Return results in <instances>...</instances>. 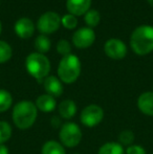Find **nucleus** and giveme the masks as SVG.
I'll return each instance as SVG.
<instances>
[{
    "label": "nucleus",
    "instance_id": "1",
    "mask_svg": "<svg viewBox=\"0 0 153 154\" xmlns=\"http://www.w3.org/2000/svg\"><path fill=\"white\" fill-rule=\"evenodd\" d=\"M38 109L35 103L27 100L20 101L13 109V122L20 130H26L35 124Z\"/></svg>",
    "mask_w": 153,
    "mask_h": 154
},
{
    "label": "nucleus",
    "instance_id": "2",
    "mask_svg": "<svg viewBox=\"0 0 153 154\" xmlns=\"http://www.w3.org/2000/svg\"><path fill=\"white\" fill-rule=\"evenodd\" d=\"M130 45L132 51L139 56L153 51V26L141 25L136 27L130 37Z\"/></svg>",
    "mask_w": 153,
    "mask_h": 154
},
{
    "label": "nucleus",
    "instance_id": "3",
    "mask_svg": "<svg viewBox=\"0 0 153 154\" xmlns=\"http://www.w3.org/2000/svg\"><path fill=\"white\" fill-rule=\"evenodd\" d=\"M81 73V62L77 56L67 55L61 59L58 66V75L61 82L72 84L76 82Z\"/></svg>",
    "mask_w": 153,
    "mask_h": 154
},
{
    "label": "nucleus",
    "instance_id": "4",
    "mask_svg": "<svg viewBox=\"0 0 153 154\" xmlns=\"http://www.w3.org/2000/svg\"><path fill=\"white\" fill-rule=\"evenodd\" d=\"M25 68L32 77L42 81L50 71V62L42 54L32 53L25 60Z\"/></svg>",
    "mask_w": 153,
    "mask_h": 154
},
{
    "label": "nucleus",
    "instance_id": "5",
    "mask_svg": "<svg viewBox=\"0 0 153 154\" xmlns=\"http://www.w3.org/2000/svg\"><path fill=\"white\" fill-rule=\"evenodd\" d=\"M59 137L61 144L68 148H74L80 144L82 140L81 128L76 123L68 122L62 125L59 132Z\"/></svg>",
    "mask_w": 153,
    "mask_h": 154
},
{
    "label": "nucleus",
    "instance_id": "6",
    "mask_svg": "<svg viewBox=\"0 0 153 154\" xmlns=\"http://www.w3.org/2000/svg\"><path fill=\"white\" fill-rule=\"evenodd\" d=\"M104 119V110L102 107L96 104L88 105L82 110L80 120L81 123L86 127H96L103 121Z\"/></svg>",
    "mask_w": 153,
    "mask_h": 154
},
{
    "label": "nucleus",
    "instance_id": "7",
    "mask_svg": "<svg viewBox=\"0 0 153 154\" xmlns=\"http://www.w3.org/2000/svg\"><path fill=\"white\" fill-rule=\"evenodd\" d=\"M61 25V17L55 12H46L41 15L37 22L38 31L42 35H49L57 32Z\"/></svg>",
    "mask_w": 153,
    "mask_h": 154
},
{
    "label": "nucleus",
    "instance_id": "8",
    "mask_svg": "<svg viewBox=\"0 0 153 154\" xmlns=\"http://www.w3.org/2000/svg\"><path fill=\"white\" fill-rule=\"evenodd\" d=\"M104 51L107 57L113 60H122L127 55V47L122 40L116 38L109 39L104 45Z\"/></svg>",
    "mask_w": 153,
    "mask_h": 154
},
{
    "label": "nucleus",
    "instance_id": "9",
    "mask_svg": "<svg viewBox=\"0 0 153 154\" xmlns=\"http://www.w3.org/2000/svg\"><path fill=\"white\" fill-rule=\"evenodd\" d=\"M94 40H96V34H94L93 29L90 27H82L77 32H75L74 36H72V42H74L75 46L81 49L91 46Z\"/></svg>",
    "mask_w": 153,
    "mask_h": 154
},
{
    "label": "nucleus",
    "instance_id": "10",
    "mask_svg": "<svg viewBox=\"0 0 153 154\" xmlns=\"http://www.w3.org/2000/svg\"><path fill=\"white\" fill-rule=\"evenodd\" d=\"M43 87H44L47 94L51 95L54 97H58L62 95L64 90L61 80L59 78L55 77V75H47L43 80Z\"/></svg>",
    "mask_w": 153,
    "mask_h": 154
},
{
    "label": "nucleus",
    "instance_id": "11",
    "mask_svg": "<svg viewBox=\"0 0 153 154\" xmlns=\"http://www.w3.org/2000/svg\"><path fill=\"white\" fill-rule=\"evenodd\" d=\"M15 32L21 39H27L33 36L35 32L34 22L29 18H20L15 23Z\"/></svg>",
    "mask_w": 153,
    "mask_h": 154
},
{
    "label": "nucleus",
    "instance_id": "12",
    "mask_svg": "<svg viewBox=\"0 0 153 154\" xmlns=\"http://www.w3.org/2000/svg\"><path fill=\"white\" fill-rule=\"evenodd\" d=\"M91 5V0H67L66 8L69 14L74 16H81L89 11Z\"/></svg>",
    "mask_w": 153,
    "mask_h": 154
},
{
    "label": "nucleus",
    "instance_id": "13",
    "mask_svg": "<svg viewBox=\"0 0 153 154\" xmlns=\"http://www.w3.org/2000/svg\"><path fill=\"white\" fill-rule=\"evenodd\" d=\"M137 107L142 113L153 116V91L142 93L137 99Z\"/></svg>",
    "mask_w": 153,
    "mask_h": 154
},
{
    "label": "nucleus",
    "instance_id": "14",
    "mask_svg": "<svg viewBox=\"0 0 153 154\" xmlns=\"http://www.w3.org/2000/svg\"><path fill=\"white\" fill-rule=\"evenodd\" d=\"M35 105L38 110L44 112V113H49L56 109L57 102H56L55 97L46 93V94H41L40 97H38Z\"/></svg>",
    "mask_w": 153,
    "mask_h": 154
},
{
    "label": "nucleus",
    "instance_id": "15",
    "mask_svg": "<svg viewBox=\"0 0 153 154\" xmlns=\"http://www.w3.org/2000/svg\"><path fill=\"white\" fill-rule=\"evenodd\" d=\"M58 111L62 119L70 120L77 113V105L72 100H64L58 106Z\"/></svg>",
    "mask_w": 153,
    "mask_h": 154
},
{
    "label": "nucleus",
    "instance_id": "16",
    "mask_svg": "<svg viewBox=\"0 0 153 154\" xmlns=\"http://www.w3.org/2000/svg\"><path fill=\"white\" fill-rule=\"evenodd\" d=\"M41 154H66L61 143L57 140H48L42 146Z\"/></svg>",
    "mask_w": 153,
    "mask_h": 154
},
{
    "label": "nucleus",
    "instance_id": "17",
    "mask_svg": "<svg viewBox=\"0 0 153 154\" xmlns=\"http://www.w3.org/2000/svg\"><path fill=\"white\" fill-rule=\"evenodd\" d=\"M98 154H125V150L120 143L108 142L99 149Z\"/></svg>",
    "mask_w": 153,
    "mask_h": 154
},
{
    "label": "nucleus",
    "instance_id": "18",
    "mask_svg": "<svg viewBox=\"0 0 153 154\" xmlns=\"http://www.w3.org/2000/svg\"><path fill=\"white\" fill-rule=\"evenodd\" d=\"M35 47L37 49V53L44 55L45 53L49 51L50 48V41L46 35H40L35 40Z\"/></svg>",
    "mask_w": 153,
    "mask_h": 154
},
{
    "label": "nucleus",
    "instance_id": "19",
    "mask_svg": "<svg viewBox=\"0 0 153 154\" xmlns=\"http://www.w3.org/2000/svg\"><path fill=\"white\" fill-rule=\"evenodd\" d=\"M13 104L12 94L5 89H0V112H5Z\"/></svg>",
    "mask_w": 153,
    "mask_h": 154
},
{
    "label": "nucleus",
    "instance_id": "20",
    "mask_svg": "<svg viewBox=\"0 0 153 154\" xmlns=\"http://www.w3.org/2000/svg\"><path fill=\"white\" fill-rule=\"evenodd\" d=\"M84 21H85L86 24H87L88 27H90V29H92V27H96L101 21L100 13H99L98 11H96V10H89L85 14Z\"/></svg>",
    "mask_w": 153,
    "mask_h": 154
},
{
    "label": "nucleus",
    "instance_id": "21",
    "mask_svg": "<svg viewBox=\"0 0 153 154\" xmlns=\"http://www.w3.org/2000/svg\"><path fill=\"white\" fill-rule=\"evenodd\" d=\"M12 126L8 122L0 121V144L6 143L12 136Z\"/></svg>",
    "mask_w": 153,
    "mask_h": 154
},
{
    "label": "nucleus",
    "instance_id": "22",
    "mask_svg": "<svg viewBox=\"0 0 153 154\" xmlns=\"http://www.w3.org/2000/svg\"><path fill=\"white\" fill-rule=\"evenodd\" d=\"M134 142V133L131 130H123L120 134H118V143L124 146H131L133 145Z\"/></svg>",
    "mask_w": 153,
    "mask_h": 154
},
{
    "label": "nucleus",
    "instance_id": "23",
    "mask_svg": "<svg viewBox=\"0 0 153 154\" xmlns=\"http://www.w3.org/2000/svg\"><path fill=\"white\" fill-rule=\"evenodd\" d=\"M13 51L10 44L0 40V63H5L12 58Z\"/></svg>",
    "mask_w": 153,
    "mask_h": 154
},
{
    "label": "nucleus",
    "instance_id": "24",
    "mask_svg": "<svg viewBox=\"0 0 153 154\" xmlns=\"http://www.w3.org/2000/svg\"><path fill=\"white\" fill-rule=\"evenodd\" d=\"M61 24L63 25L65 29H74L78 24V19L76 16L72 14L64 15L61 18Z\"/></svg>",
    "mask_w": 153,
    "mask_h": 154
},
{
    "label": "nucleus",
    "instance_id": "25",
    "mask_svg": "<svg viewBox=\"0 0 153 154\" xmlns=\"http://www.w3.org/2000/svg\"><path fill=\"white\" fill-rule=\"evenodd\" d=\"M57 51L59 54H61L62 56H67L70 55V51H72V46H70V43L67 40H60L57 44Z\"/></svg>",
    "mask_w": 153,
    "mask_h": 154
},
{
    "label": "nucleus",
    "instance_id": "26",
    "mask_svg": "<svg viewBox=\"0 0 153 154\" xmlns=\"http://www.w3.org/2000/svg\"><path fill=\"white\" fill-rule=\"evenodd\" d=\"M126 154H146V150L139 145H131L125 150Z\"/></svg>",
    "mask_w": 153,
    "mask_h": 154
},
{
    "label": "nucleus",
    "instance_id": "27",
    "mask_svg": "<svg viewBox=\"0 0 153 154\" xmlns=\"http://www.w3.org/2000/svg\"><path fill=\"white\" fill-rule=\"evenodd\" d=\"M60 124H61L60 118H58V116H54L53 120H51V125H53L55 128H58L60 126Z\"/></svg>",
    "mask_w": 153,
    "mask_h": 154
},
{
    "label": "nucleus",
    "instance_id": "28",
    "mask_svg": "<svg viewBox=\"0 0 153 154\" xmlns=\"http://www.w3.org/2000/svg\"><path fill=\"white\" fill-rule=\"evenodd\" d=\"M0 154H10L8 148L3 144H0Z\"/></svg>",
    "mask_w": 153,
    "mask_h": 154
},
{
    "label": "nucleus",
    "instance_id": "29",
    "mask_svg": "<svg viewBox=\"0 0 153 154\" xmlns=\"http://www.w3.org/2000/svg\"><path fill=\"white\" fill-rule=\"evenodd\" d=\"M148 3H149L150 5H151L152 8H153V0H148Z\"/></svg>",
    "mask_w": 153,
    "mask_h": 154
},
{
    "label": "nucleus",
    "instance_id": "30",
    "mask_svg": "<svg viewBox=\"0 0 153 154\" xmlns=\"http://www.w3.org/2000/svg\"><path fill=\"white\" fill-rule=\"evenodd\" d=\"M1 31H2V25H1V21H0V34H1Z\"/></svg>",
    "mask_w": 153,
    "mask_h": 154
},
{
    "label": "nucleus",
    "instance_id": "31",
    "mask_svg": "<svg viewBox=\"0 0 153 154\" xmlns=\"http://www.w3.org/2000/svg\"><path fill=\"white\" fill-rule=\"evenodd\" d=\"M76 154H78V153H76Z\"/></svg>",
    "mask_w": 153,
    "mask_h": 154
}]
</instances>
